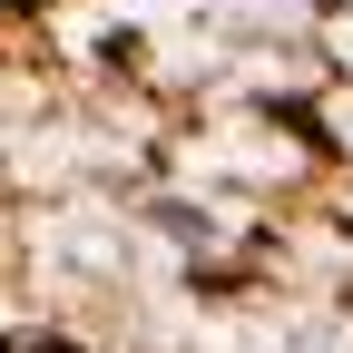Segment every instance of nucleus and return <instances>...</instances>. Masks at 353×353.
<instances>
[{
  "label": "nucleus",
  "instance_id": "f257e3e1",
  "mask_svg": "<svg viewBox=\"0 0 353 353\" xmlns=\"http://www.w3.org/2000/svg\"><path fill=\"white\" fill-rule=\"evenodd\" d=\"M30 353H69V343H30Z\"/></svg>",
  "mask_w": 353,
  "mask_h": 353
}]
</instances>
